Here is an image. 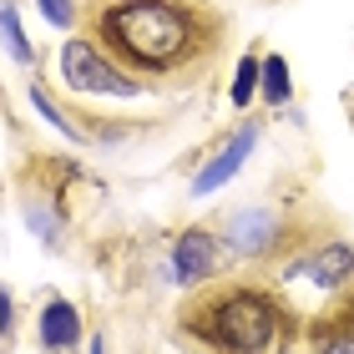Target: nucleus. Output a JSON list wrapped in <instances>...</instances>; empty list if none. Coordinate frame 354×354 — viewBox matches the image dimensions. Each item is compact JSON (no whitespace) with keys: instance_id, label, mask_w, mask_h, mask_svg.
<instances>
[{"instance_id":"f8f14e48","label":"nucleus","mask_w":354,"mask_h":354,"mask_svg":"<svg viewBox=\"0 0 354 354\" xmlns=\"http://www.w3.org/2000/svg\"><path fill=\"white\" fill-rule=\"evenodd\" d=\"M30 106H36V111H41V117H46V122H51V127H56V132H61V137H71V142H76V137H82V132H76V122H71V117H66V111H61V106L51 102V96H46V86H41V82H30Z\"/></svg>"},{"instance_id":"20e7f679","label":"nucleus","mask_w":354,"mask_h":354,"mask_svg":"<svg viewBox=\"0 0 354 354\" xmlns=\"http://www.w3.org/2000/svg\"><path fill=\"white\" fill-rule=\"evenodd\" d=\"M259 137H263L259 122H243V127H238V132L198 167V177H192V198H207V192H218L228 177H238V167H243L248 157H253V147H259Z\"/></svg>"},{"instance_id":"6e6552de","label":"nucleus","mask_w":354,"mask_h":354,"mask_svg":"<svg viewBox=\"0 0 354 354\" xmlns=\"http://www.w3.org/2000/svg\"><path fill=\"white\" fill-rule=\"evenodd\" d=\"M314 354H354V299H344L314 334Z\"/></svg>"},{"instance_id":"f03ea898","label":"nucleus","mask_w":354,"mask_h":354,"mask_svg":"<svg viewBox=\"0 0 354 354\" xmlns=\"http://www.w3.org/2000/svg\"><path fill=\"white\" fill-rule=\"evenodd\" d=\"M283 314H288L283 299L268 283L233 279V283H213L207 294L187 299L177 324L198 344H213L218 354H268L283 329Z\"/></svg>"},{"instance_id":"2eb2a0df","label":"nucleus","mask_w":354,"mask_h":354,"mask_svg":"<svg viewBox=\"0 0 354 354\" xmlns=\"http://www.w3.org/2000/svg\"><path fill=\"white\" fill-rule=\"evenodd\" d=\"M86 354H106V344H102V334H96V339L86 344Z\"/></svg>"},{"instance_id":"423d86ee","label":"nucleus","mask_w":354,"mask_h":354,"mask_svg":"<svg viewBox=\"0 0 354 354\" xmlns=\"http://www.w3.org/2000/svg\"><path fill=\"white\" fill-rule=\"evenodd\" d=\"M41 344L51 354H66V349L82 344V314H76L66 299H51L41 309Z\"/></svg>"},{"instance_id":"9b49d317","label":"nucleus","mask_w":354,"mask_h":354,"mask_svg":"<svg viewBox=\"0 0 354 354\" xmlns=\"http://www.w3.org/2000/svg\"><path fill=\"white\" fill-rule=\"evenodd\" d=\"M263 102L268 106H288V96H294V76H288V61L283 56H263Z\"/></svg>"},{"instance_id":"7ed1b4c3","label":"nucleus","mask_w":354,"mask_h":354,"mask_svg":"<svg viewBox=\"0 0 354 354\" xmlns=\"http://www.w3.org/2000/svg\"><path fill=\"white\" fill-rule=\"evenodd\" d=\"M61 76H66L76 91H86V96H122V102H127V96L147 91L142 76L117 66V61H111L91 36H71L66 46H61Z\"/></svg>"},{"instance_id":"0eeeda50","label":"nucleus","mask_w":354,"mask_h":354,"mask_svg":"<svg viewBox=\"0 0 354 354\" xmlns=\"http://www.w3.org/2000/svg\"><path fill=\"white\" fill-rule=\"evenodd\" d=\"M279 233H283V228L273 223V213H243V218L228 228V248L238 253V259H243V253H248V259H259V253H263Z\"/></svg>"},{"instance_id":"9d476101","label":"nucleus","mask_w":354,"mask_h":354,"mask_svg":"<svg viewBox=\"0 0 354 354\" xmlns=\"http://www.w3.org/2000/svg\"><path fill=\"white\" fill-rule=\"evenodd\" d=\"M259 86H263V61H259V56H243V61H238V71H233L228 102L248 111V106H253V96H259Z\"/></svg>"},{"instance_id":"4468645a","label":"nucleus","mask_w":354,"mask_h":354,"mask_svg":"<svg viewBox=\"0 0 354 354\" xmlns=\"http://www.w3.org/2000/svg\"><path fill=\"white\" fill-rule=\"evenodd\" d=\"M10 339H15V304H10V288L0 283V354H10Z\"/></svg>"},{"instance_id":"1a4fd4ad","label":"nucleus","mask_w":354,"mask_h":354,"mask_svg":"<svg viewBox=\"0 0 354 354\" xmlns=\"http://www.w3.org/2000/svg\"><path fill=\"white\" fill-rule=\"evenodd\" d=\"M0 46H6V56L15 66H30L36 51H30L26 41V26H21V10H15V0H0Z\"/></svg>"},{"instance_id":"39448f33","label":"nucleus","mask_w":354,"mask_h":354,"mask_svg":"<svg viewBox=\"0 0 354 354\" xmlns=\"http://www.w3.org/2000/svg\"><path fill=\"white\" fill-rule=\"evenodd\" d=\"M213 273H218V238L207 228L177 233V243H172V279L183 288H192V283H207Z\"/></svg>"},{"instance_id":"ddd939ff","label":"nucleus","mask_w":354,"mask_h":354,"mask_svg":"<svg viewBox=\"0 0 354 354\" xmlns=\"http://www.w3.org/2000/svg\"><path fill=\"white\" fill-rule=\"evenodd\" d=\"M41 15H46V26H56V30H66L76 26V0H36Z\"/></svg>"},{"instance_id":"f257e3e1","label":"nucleus","mask_w":354,"mask_h":354,"mask_svg":"<svg viewBox=\"0 0 354 354\" xmlns=\"http://www.w3.org/2000/svg\"><path fill=\"white\" fill-rule=\"evenodd\" d=\"M86 36L147 86H177L213 76L228 15L207 0H86Z\"/></svg>"}]
</instances>
